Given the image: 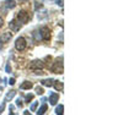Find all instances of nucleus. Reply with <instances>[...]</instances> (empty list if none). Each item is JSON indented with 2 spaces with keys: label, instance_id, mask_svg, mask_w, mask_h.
I'll use <instances>...</instances> for the list:
<instances>
[{
  "label": "nucleus",
  "instance_id": "f257e3e1",
  "mask_svg": "<svg viewBox=\"0 0 123 115\" xmlns=\"http://www.w3.org/2000/svg\"><path fill=\"white\" fill-rule=\"evenodd\" d=\"M43 67H44V64H43L42 60H33L30 64V69L32 71H35L36 75H42L43 74V71H42Z\"/></svg>",
  "mask_w": 123,
  "mask_h": 115
},
{
  "label": "nucleus",
  "instance_id": "f03ea898",
  "mask_svg": "<svg viewBox=\"0 0 123 115\" xmlns=\"http://www.w3.org/2000/svg\"><path fill=\"white\" fill-rule=\"evenodd\" d=\"M30 18H31V15H30L27 11H25V10H21V11H18V12H17V16H16V20H17L21 25L27 23L28 21H30Z\"/></svg>",
  "mask_w": 123,
  "mask_h": 115
},
{
  "label": "nucleus",
  "instance_id": "7ed1b4c3",
  "mask_svg": "<svg viewBox=\"0 0 123 115\" xmlns=\"http://www.w3.org/2000/svg\"><path fill=\"white\" fill-rule=\"evenodd\" d=\"M53 74H63L64 71V67H63V59H57L54 62H53V66L50 67Z\"/></svg>",
  "mask_w": 123,
  "mask_h": 115
},
{
  "label": "nucleus",
  "instance_id": "20e7f679",
  "mask_svg": "<svg viewBox=\"0 0 123 115\" xmlns=\"http://www.w3.org/2000/svg\"><path fill=\"white\" fill-rule=\"evenodd\" d=\"M27 47V43H26V39L24 37H18L16 40H15V48L16 50L18 51H24Z\"/></svg>",
  "mask_w": 123,
  "mask_h": 115
},
{
  "label": "nucleus",
  "instance_id": "39448f33",
  "mask_svg": "<svg viewBox=\"0 0 123 115\" xmlns=\"http://www.w3.org/2000/svg\"><path fill=\"white\" fill-rule=\"evenodd\" d=\"M39 32H41V36H42V40L48 42L50 39V31L47 26H43L42 28H39Z\"/></svg>",
  "mask_w": 123,
  "mask_h": 115
},
{
  "label": "nucleus",
  "instance_id": "423d86ee",
  "mask_svg": "<svg viewBox=\"0 0 123 115\" xmlns=\"http://www.w3.org/2000/svg\"><path fill=\"white\" fill-rule=\"evenodd\" d=\"M9 27L12 32H17V31H20V28H21V23H20L16 18H14L9 22Z\"/></svg>",
  "mask_w": 123,
  "mask_h": 115
},
{
  "label": "nucleus",
  "instance_id": "0eeeda50",
  "mask_svg": "<svg viewBox=\"0 0 123 115\" xmlns=\"http://www.w3.org/2000/svg\"><path fill=\"white\" fill-rule=\"evenodd\" d=\"M11 39V33L10 32H5V33H3L1 36H0V42L4 44V43H7V42Z\"/></svg>",
  "mask_w": 123,
  "mask_h": 115
},
{
  "label": "nucleus",
  "instance_id": "6e6552de",
  "mask_svg": "<svg viewBox=\"0 0 123 115\" xmlns=\"http://www.w3.org/2000/svg\"><path fill=\"white\" fill-rule=\"evenodd\" d=\"M59 100V96L57 94V93H50V96H49V103L52 104V105H55V104L58 103Z\"/></svg>",
  "mask_w": 123,
  "mask_h": 115
},
{
  "label": "nucleus",
  "instance_id": "1a4fd4ad",
  "mask_svg": "<svg viewBox=\"0 0 123 115\" xmlns=\"http://www.w3.org/2000/svg\"><path fill=\"white\" fill-rule=\"evenodd\" d=\"M4 4H5L6 9H14L16 6V1H15V0H5Z\"/></svg>",
  "mask_w": 123,
  "mask_h": 115
},
{
  "label": "nucleus",
  "instance_id": "9d476101",
  "mask_svg": "<svg viewBox=\"0 0 123 115\" xmlns=\"http://www.w3.org/2000/svg\"><path fill=\"white\" fill-rule=\"evenodd\" d=\"M32 37H33V39H35L36 42H42V36H41L39 29H36V31H33Z\"/></svg>",
  "mask_w": 123,
  "mask_h": 115
},
{
  "label": "nucleus",
  "instance_id": "9b49d317",
  "mask_svg": "<svg viewBox=\"0 0 123 115\" xmlns=\"http://www.w3.org/2000/svg\"><path fill=\"white\" fill-rule=\"evenodd\" d=\"M15 94H16V92L12 89V91H10V92H7L6 93V96H5V99H4V102L6 103V102H9V100H11L14 97H15Z\"/></svg>",
  "mask_w": 123,
  "mask_h": 115
},
{
  "label": "nucleus",
  "instance_id": "f8f14e48",
  "mask_svg": "<svg viewBox=\"0 0 123 115\" xmlns=\"http://www.w3.org/2000/svg\"><path fill=\"white\" fill-rule=\"evenodd\" d=\"M53 78H46V80H42L41 81V83H42V86H44V87H50L53 85Z\"/></svg>",
  "mask_w": 123,
  "mask_h": 115
},
{
  "label": "nucleus",
  "instance_id": "ddd939ff",
  "mask_svg": "<svg viewBox=\"0 0 123 115\" xmlns=\"http://www.w3.org/2000/svg\"><path fill=\"white\" fill-rule=\"evenodd\" d=\"M55 91H63V82L62 81H53V85Z\"/></svg>",
  "mask_w": 123,
  "mask_h": 115
},
{
  "label": "nucleus",
  "instance_id": "4468645a",
  "mask_svg": "<svg viewBox=\"0 0 123 115\" xmlns=\"http://www.w3.org/2000/svg\"><path fill=\"white\" fill-rule=\"evenodd\" d=\"M32 87H33V85H32V83H31V82H28V81H25V82L22 83V85L20 86V89H31Z\"/></svg>",
  "mask_w": 123,
  "mask_h": 115
},
{
  "label": "nucleus",
  "instance_id": "2eb2a0df",
  "mask_svg": "<svg viewBox=\"0 0 123 115\" xmlns=\"http://www.w3.org/2000/svg\"><path fill=\"white\" fill-rule=\"evenodd\" d=\"M47 109H48V107H47V104H42V107H41L36 113L38 114V115H42V114H44L46 111H47Z\"/></svg>",
  "mask_w": 123,
  "mask_h": 115
},
{
  "label": "nucleus",
  "instance_id": "dca6fc26",
  "mask_svg": "<svg viewBox=\"0 0 123 115\" xmlns=\"http://www.w3.org/2000/svg\"><path fill=\"white\" fill-rule=\"evenodd\" d=\"M63 113H64V107L60 104V105H58V107L55 108V114H57V115H62Z\"/></svg>",
  "mask_w": 123,
  "mask_h": 115
},
{
  "label": "nucleus",
  "instance_id": "f3484780",
  "mask_svg": "<svg viewBox=\"0 0 123 115\" xmlns=\"http://www.w3.org/2000/svg\"><path fill=\"white\" fill-rule=\"evenodd\" d=\"M32 99H33V94H31V93L25 96V102L26 103H30V100H32Z\"/></svg>",
  "mask_w": 123,
  "mask_h": 115
},
{
  "label": "nucleus",
  "instance_id": "a211bd4d",
  "mask_svg": "<svg viewBox=\"0 0 123 115\" xmlns=\"http://www.w3.org/2000/svg\"><path fill=\"white\" fill-rule=\"evenodd\" d=\"M36 93H37V94H39V96H42L43 94V93H44V91H43V88L42 87H36Z\"/></svg>",
  "mask_w": 123,
  "mask_h": 115
},
{
  "label": "nucleus",
  "instance_id": "6ab92c4d",
  "mask_svg": "<svg viewBox=\"0 0 123 115\" xmlns=\"http://www.w3.org/2000/svg\"><path fill=\"white\" fill-rule=\"evenodd\" d=\"M37 107H38V103L37 102H33L32 103V105H31V111H36V109H37Z\"/></svg>",
  "mask_w": 123,
  "mask_h": 115
},
{
  "label": "nucleus",
  "instance_id": "aec40b11",
  "mask_svg": "<svg viewBox=\"0 0 123 115\" xmlns=\"http://www.w3.org/2000/svg\"><path fill=\"white\" fill-rule=\"evenodd\" d=\"M16 105H17L18 108H21V107L24 105V103H22V100L20 99V98H17V99H16Z\"/></svg>",
  "mask_w": 123,
  "mask_h": 115
},
{
  "label": "nucleus",
  "instance_id": "412c9836",
  "mask_svg": "<svg viewBox=\"0 0 123 115\" xmlns=\"http://www.w3.org/2000/svg\"><path fill=\"white\" fill-rule=\"evenodd\" d=\"M5 70H6V72H7V74H10V72H11V66H10V64H7V65H6Z\"/></svg>",
  "mask_w": 123,
  "mask_h": 115
},
{
  "label": "nucleus",
  "instance_id": "4be33fe9",
  "mask_svg": "<svg viewBox=\"0 0 123 115\" xmlns=\"http://www.w3.org/2000/svg\"><path fill=\"white\" fill-rule=\"evenodd\" d=\"M41 7H42V4L38 3V1H36V10H38V9H41Z\"/></svg>",
  "mask_w": 123,
  "mask_h": 115
},
{
  "label": "nucleus",
  "instance_id": "5701e85b",
  "mask_svg": "<svg viewBox=\"0 0 123 115\" xmlns=\"http://www.w3.org/2000/svg\"><path fill=\"white\" fill-rule=\"evenodd\" d=\"M4 108H5V102L1 104V105H0V114H1L3 113V110H4Z\"/></svg>",
  "mask_w": 123,
  "mask_h": 115
},
{
  "label": "nucleus",
  "instance_id": "b1692460",
  "mask_svg": "<svg viewBox=\"0 0 123 115\" xmlns=\"http://www.w3.org/2000/svg\"><path fill=\"white\" fill-rule=\"evenodd\" d=\"M9 83H10V85H15V78H10Z\"/></svg>",
  "mask_w": 123,
  "mask_h": 115
},
{
  "label": "nucleus",
  "instance_id": "393cba45",
  "mask_svg": "<svg viewBox=\"0 0 123 115\" xmlns=\"http://www.w3.org/2000/svg\"><path fill=\"white\" fill-rule=\"evenodd\" d=\"M3 25H4V20H3V17H0V28L3 27Z\"/></svg>",
  "mask_w": 123,
  "mask_h": 115
},
{
  "label": "nucleus",
  "instance_id": "a878e982",
  "mask_svg": "<svg viewBox=\"0 0 123 115\" xmlns=\"http://www.w3.org/2000/svg\"><path fill=\"white\" fill-rule=\"evenodd\" d=\"M63 1H64V0H58V5L62 7V6H63Z\"/></svg>",
  "mask_w": 123,
  "mask_h": 115
},
{
  "label": "nucleus",
  "instance_id": "bb28decb",
  "mask_svg": "<svg viewBox=\"0 0 123 115\" xmlns=\"http://www.w3.org/2000/svg\"><path fill=\"white\" fill-rule=\"evenodd\" d=\"M1 48H3V43L0 42V50H1Z\"/></svg>",
  "mask_w": 123,
  "mask_h": 115
},
{
  "label": "nucleus",
  "instance_id": "cd10ccee",
  "mask_svg": "<svg viewBox=\"0 0 123 115\" xmlns=\"http://www.w3.org/2000/svg\"><path fill=\"white\" fill-rule=\"evenodd\" d=\"M20 1H27V0H20Z\"/></svg>",
  "mask_w": 123,
  "mask_h": 115
},
{
  "label": "nucleus",
  "instance_id": "c85d7f7f",
  "mask_svg": "<svg viewBox=\"0 0 123 115\" xmlns=\"http://www.w3.org/2000/svg\"><path fill=\"white\" fill-rule=\"evenodd\" d=\"M0 81H1V78H0Z\"/></svg>",
  "mask_w": 123,
  "mask_h": 115
}]
</instances>
